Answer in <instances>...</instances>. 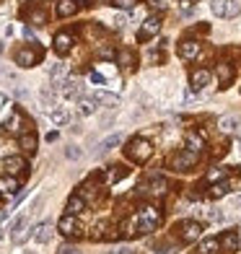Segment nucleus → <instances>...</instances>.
Returning a JSON list of instances; mask_svg holds the SVG:
<instances>
[{
	"instance_id": "1",
	"label": "nucleus",
	"mask_w": 241,
	"mask_h": 254,
	"mask_svg": "<svg viewBox=\"0 0 241 254\" xmlns=\"http://www.w3.org/2000/svg\"><path fill=\"white\" fill-rule=\"evenodd\" d=\"M135 218H137V234H151V231L158 226V221H161V213H158V207L145 205Z\"/></svg>"
},
{
	"instance_id": "2",
	"label": "nucleus",
	"mask_w": 241,
	"mask_h": 254,
	"mask_svg": "<svg viewBox=\"0 0 241 254\" xmlns=\"http://www.w3.org/2000/svg\"><path fill=\"white\" fill-rule=\"evenodd\" d=\"M127 156H130L132 161H137V164H145V161L153 156V145H151V140H145V137H135V140H130Z\"/></svg>"
},
{
	"instance_id": "3",
	"label": "nucleus",
	"mask_w": 241,
	"mask_h": 254,
	"mask_svg": "<svg viewBox=\"0 0 241 254\" xmlns=\"http://www.w3.org/2000/svg\"><path fill=\"white\" fill-rule=\"evenodd\" d=\"M210 10L221 18H236L241 13V3H236V0H213Z\"/></svg>"
},
{
	"instance_id": "4",
	"label": "nucleus",
	"mask_w": 241,
	"mask_h": 254,
	"mask_svg": "<svg viewBox=\"0 0 241 254\" xmlns=\"http://www.w3.org/2000/svg\"><path fill=\"white\" fill-rule=\"evenodd\" d=\"M194 164H197V153L187 151V148L171 156V169H177V171H187V169H192Z\"/></svg>"
},
{
	"instance_id": "5",
	"label": "nucleus",
	"mask_w": 241,
	"mask_h": 254,
	"mask_svg": "<svg viewBox=\"0 0 241 254\" xmlns=\"http://www.w3.org/2000/svg\"><path fill=\"white\" fill-rule=\"evenodd\" d=\"M55 88L60 91L65 99H78L80 94H83V86H80V80H75V78H62Z\"/></svg>"
},
{
	"instance_id": "6",
	"label": "nucleus",
	"mask_w": 241,
	"mask_h": 254,
	"mask_svg": "<svg viewBox=\"0 0 241 254\" xmlns=\"http://www.w3.org/2000/svg\"><path fill=\"white\" fill-rule=\"evenodd\" d=\"M158 31H161V18H158V16H148V18L143 21V26H140L137 39H140V42H148L151 37H156Z\"/></svg>"
},
{
	"instance_id": "7",
	"label": "nucleus",
	"mask_w": 241,
	"mask_h": 254,
	"mask_svg": "<svg viewBox=\"0 0 241 254\" xmlns=\"http://www.w3.org/2000/svg\"><path fill=\"white\" fill-rule=\"evenodd\" d=\"M181 241H200V236H202V226L197 223V221H184L181 223Z\"/></svg>"
},
{
	"instance_id": "8",
	"label": "nucleus",
	"mask_w": 241,
	"mask_h": 254,
	"mask_svg": "<svg viewBox=\"0 0 241 254\" xmlns=\"http://www.w3.org/2000/svg\"><path fill=\"white\" fill-rule=\"evenodd\" d=\"M122 140H124V135H122V132H112L109 137H104V140L96 145V156H104V153L114 151V148H117Z\"/></svg>"
},
{
	"instance_id": "9",
	"label": "nucleus",
	"mask_w": 241,
	"mask_h": 254,
	"mask_svg": "<svg viewBox=\"0 0 241 254\" xmlns=\"http://www.w3.org/2000/svg\"><path fill=\"white\" fill-rule=\"evenodd\" d=\"M31 236H34V241H37V244H50V239H52V223L44 221V223H39V226H34V228H31Z\"/></svg>"
},
{
	"instance_id": "10",
	"label": "nucleus",
	"mask_w": 241,
	"mask_h": 254,
	"mask_svg": "<svg viewBox=\"0 0 241 254\" xmlns=\"http://www.w3.org/2000/svg\"><path fill=\"white\" fill-rule=\"evenodd\" d=\"M39 57H42L39 50H18V52H16V65L31 67L34 63H39Z\"/></svg>"
},
{
	"instance_id": "11",
	"label": "nucleus",
	"mask_w": 241,
	"mask_h": 254,
	"mask_svg": "<svg viewBox=\"0 0 241 254\" xmlns=\"http://www.w3.org/2000/svg\"><path fill=\"white\" fill-rule=\"evenodd\" d=\"M57 228H60V234H65V236L80 234V226H78V221H75V215H62L60 223H57Z\"/></svg>"
},
{
	"instance_id": "12",
	"label": "nucleus",
	"mask_w": 241,
	"mask_h": 254,
	"mask_svg": "<svg viewBox=\"0 0 241 254\" xmlns=\"http://www.w3.org/2000/svg\"><path fill=\"white\" fill-rule=\"evenodd\" d=\"M179 55L184 57V60H194V57L200 55V42L197 39H184L179 44Z\"/></svg>"
},
{
	"instance_id": "13",
	"label": "nucleus",
	"mask_w": 241,
	"mask_h": 254,
	"mask_svg": "<svg viewBox=\"0 0 241 254\" xmlns=\"http://www.w3.org/2000/svg\"><path fill=\"white\" fill-rule=\"evenodd\" d=\"M208 83H210V73H208V70H202V67H200V70H192V73H189V86H192L194 91H202Z\"/></svg>"
},
{
	"instance_id": "14",
	"label": "nucleus",
	"mask_w": 241,
	"mask_h": 254,
	"mask_svg": "<svg viewBox=\"0 0 241 254\" xmlns=\"http://www.w3.org/2000/svg\"><path fill=\"white\" fill-rule=\"evenodd\" d=\"M221 132H228V135H241V120L234 117V114H228V117L221 120Z\"/></svg>"
},
{
	"instance_id": "15",
	"label": "nucleus",
	"mask_w": 241,
	"mask_h": 254,
	"mask_svg": "<svg viewBox=\"0 0 241 254\" xmlns=\"http://www.w3.org/2000/svg\"><path fill=\"white\" fill-rule=\"evenodd\" d=\"M5 171H8L10 177L24 174V171H26V161L21 158V156H10V158H5Z\"/></svg>"
},
{
	"instance_id": "16",
	"label": "nucleus",
	"mask_w": 241,
	"mask_h": 254,
	"mask_svg": "<svg viewBox=\"0 0 241 254\" xmlns=\"http://www.w3.org/2000/svg\"><path fill=\"white\" fill-rule=\"evenodd\" d=\"M39 101H42V107H44V109H50V112H52V109L57 107V104H55V101H57L55 86H44V88L39 91Z\"/></svg>"
},
{
	"instance_id": "17",
	"label": "nucleus",
	"mask_w": 241,
	"mask_h": 254,
	"mask_svg": "<svg viewBox=\"0 0 241 254\" xmlns=\"http://www.w3.org/2000/svg\"><path fill=\"white\" fill-rule=\"evenodd\" d=\"M218 241H221V249L228 252V254L239 249V234H236V231H226V234L218 239Z\"/></svg>"
},
{
	"instance_id": "18",
	"label": "nucleus",
	"mask_w": 241,
	"mask_h": 254,
	"mask_svg": "<svg viewBox=\"0 0 241 254\" xmlns=\"http://www.w3.org/2000/svg\"><path fill=\"white\" fill-rule=\"evenodd\" d=\"M18 192V179L16 177H3L0 179V194H3V197H13V194Z\"/></svg>"
},
{
	"instance_id": "19",
	"label": "nucleus",
	"mask_w": 241,
	"mask_h": 254,
	"mask_svg": "<svg viewBox=\"0 0 241 254\" xmlns=\"http://www.w3.org/2000/svg\"><path fill=\"white\" fill-rule=\"evenodd\" d=\"M78 10V0H57V16L67 18Z\"/></svg>"
},
{
	"instance_id": "20",
	"label": "nucleus",
	"mask_w": 241,
	"mask_h": 254,
	"mask_svg": "<svg viewBox=\"0 0 241 254\" xmlns=\"http://www.w3.org/2000/svg\"><path fill=\"white\" fill-rule=\"evenodd\" d=\"M26 221H29V213L24 210V213H21V215H16V218H13V223L8 226V231H10V236H13V241H16V239L21 236V231H24Z\"/></svg>"
},
{
	"instance_id": "21",
	"label": "nucleus",
	"mask_w": 241,
	"mask_h": 254,
	"mask_svg": "<svg viewBox=\"0 0 241 254\" xmlns=\"http://www.w3.org/2000/svg\"><path fill=\"white\" fill-rule=\"evenodd\" d=\"M218 80H221V86H228L234 80V67L228 65V63H218Z\"/></svg>"
},
{
	"instance_id": "22",
	"label": "nucleus",
	"mask_w": 241,
	"mask_h": 254,
	"mask_svg": "<svg viewBox=\"0 0 241 254\" xmlns=\"http://www.w3.org/2000/svg\"><path fill=\"white\" fill-rule=\"evenodd\" d=\"M73 47V39H70V34H57L55 37V50L60 52V55H67Z\"/></svg>"
},
{
	"instance_id": "23",
	"label": "nucleus",
	"mask_w": 241,
	"mask_h": 254,
	"mask_svg": "<svg viewBox=\"0 0 241 254\" xmlns=\"http://www.w3.org/2000/svg\"><path fill=\"white\" fill-rule=\"evenodd\" d=\"M83 207H86V200L80 197V194H73L70 200H67V215H78V213H83Z\"/></svg>"
},
{
	"instance_id": "24",
	"label": "nucleus",
	"mask_w": 241,
	"mask_h": 254,
	"mask_svg": "<svg viewBox=\"0 0 241 254\" xmlns=\"http://www.w3.org/2000/svg\"><path fill=\"white\" fill-rule=\"evenodd\" d=\"M202 145H205L202 135H197V132H189V135H187V151L200 153V151H202Z\"/></svg>"
},
{
	"instance_id": "25",
	"label": "nucleus",
	"mask_w": 241,
	"mask_h": 254,
	"mask_svg": "<svg viewBox=\"0 0 241 254\" xmlns=\"http://www.w3.org/2000/svg\"><path fill=\"white\" fill-rule=\"evenodd\" d=\"M18 145L24 148L26 153H34V151H37V135H31V132L29 135H21L18 137Z\"/></svg>"
},
{
	"instance_id": "26",
	"label": "nucleus",
	"mask_w": 241,
	"mask_h": 254,
	"mask_svg": "<svg viewBox=\"0 0 241 254\" xmlns=\"http://www.w3.org/2000/svg\"><path fill=\"white\" fill-rule=\"evenodd\" d=\"M94 99H96V104H107V107H117L120 104V99L114 94H107V91H96Z\"/></svg>"
},
{
	"instance_id": "27",
	"label": "nucleus",
	"mask_w": 241,
	"mask_h": 254,
	"mask_svg": "<svg viewBox=\"0 0 241 254\" xmlns=\"http://www.w3.org/2000/svg\"><path fill=\"white\" fill-rule=\"evenodd\" d=\"M143 190H148V192H153V194H166V190H169V182L166 179H153L151 184H148V187H143Z\"/></svg>"
},
{
	"instance_id": "28",
	"label": "nucleus",
	"mask_w": 241,
	"mask_h": 254,
	"mask_svg": "<svg viewBox=\"0 0 241 254\" xmlns=\"http://www.w3.org/2000/svg\"><path fill=\"white\" fill-rule=\"evenodd\" d=\"M50 120H52L55 125H65L67 120H70V114H67V109H62V107H55V109L50 112Z\"/></svg>"
},
{
	"instance_id": "29",
	"label": "nucleus",
	"mask_w": 241,
	"mask_h": 254,
	"mask_svg": "<svg viewBox=\"0 0 241 254\" xmlns=\"http://www.w3.org/2000/svg\"><path fill=\"white\" fill-rule=\"evenodd\" d=\"M228 190H231V182H218L210 187V197H223V194H228Z\"/></svg>"
},
{
	"instance_id": "30",
	"label": "nucleus",
	"mask_w": 241,
	"mask_h": 254,
	"mask_svg": "<svg viewBox=\"0 0 241 254\" xmlns=\"http://www.w3.org/2000/svg\"><path fill=\"white\" fill-rule=\"evenodd\" d=\"M78 109H80V114H86V117H88V114H94V112L99 109V107H96V99H94V96H91V99H80Z\"/></svg>"
},
{
	"instance_id": "31",
	"label": "nucleus",
	"mask_w": 241,
	"mask_h": 254,
	"mask_svg": "<svg viewBox=\"0 0 241 254\" xmlns=\"http://www.w3.org/2000/svg\"><path fill=\"white\" fill-rule=\"evenodd\" d=\"M218 249H221V241L218 239H205L200 244V254H215Z\"/></svg>"
},
{
	"instance_id": "32",
	"label": "nucleus",
	"mask_w": 241,
	"mask_h": 254,
	"mask_svg": "<svg viewBox=\"0 0 241 254\" xmlns=\"http://www.w3.org/2000/svg\"><path fill=\"white\" fill-rule=\"evenodd\" d=\"M117 63H120L122 67H132V63H135V55H132L130 50H120V52H117Z\"/></svg>"
},
{
	"instance_id": "33",
	"label": "nucleus",
	"mask_w": 241,
	"mask_h": 254,
	"mask_svg": "<svg viewBox=\"0 0 241 254\" xmlns=\"http://www.w3.org/2000/svg\"><path fill=\"white\" fill-rule=\"evenodd\" d=\"M50 78L55 80V86L60 83V80L65 78V65H60V63H55V65L50 67Z\"/></svg>"
},
{
	"instance_id": "34",
	"label": "nucleus",
	"mask_w": 241,
	"mask_h": 254,
	"mask_svg": "<svg viewBox=\"0 0 241 254\" xmlns=\"http://www.w3.org/2000/svg\"><path fill=\"white\" fill-rule=\"evenodd\" d=\"M226 174H228V169H223V166H218V169L208 171V182L218 184V182H223V179H226Z\"/></svg>"
},
{
	"instance_id": "35",
	"label": "nucleus",
	"mask_w": 241,
	"mask_h": 254,
	"mask_svg": "<svg viewBox=\"0 0 241 254\" xmlns=\"http://www.w3.org/2000/svg\"><path fill=\"white\" fill-rule=\"evenodd\" d=\"M194 10V0H179V13L181 16H189Z\"/></svg>"
},
{
	"instance_id": "36",
	"label": "nucleus",
	"mask_w": 241,
	"mask_h": 254,
	"mask_svg": "<svg viewBox=\"0 0 241 254\" xmlns=\"http://www.w3.org/2000/svg\"><path fill=\"white\" fill-rule=\"evenodd\" d=\"M65 156L70 158V161H78L80 156H83V151H80V148H75V145H70V148H67V151H65Z\"/></svg>"
},
{
	"instance_id": "37",
	"label": "nucleus",
	"mask_w": 241,
	"mask_h": 254,
	"mask_svg": "<svg viewBox=\"0 0 241 254\" xmlns=\"http://www.w3.org/2000/svg\"><path fill=\"white\" fill-rule=\"evenodd\" d=\"M18 125H21V114H13V117L8 120V130L10 132H18Z\"/></svg>"
},
{
	"instance_id": "38",
	"label": "nucleus",
	"mask_w": 241,
	"mask_h": 254,
	"mask_svg": "<svg viewBox=\"0 0 241 254\" xmlns=\"http://www.w3.org/2000/svg\"><path fill=\"white\" fill-rule=\"evenodd\" d=\"M210 221L213 223H223L226 221V213L223 210H210Z\"/></svg>"
},
{
	"instance_id": "39",
	"label": "nucleus",
	"mask_w": 241,
	"mask_h": 254,
	"mask_svg": "<svg viewBox=\"0 0 241 254\" xmlns=\"http://www.w3.org/2000/svg\"><path fill=\"white\" fill-rule=\"evenodd\" d=\"M114 5L122 8V10H130V8L135 5V0H114Z\"/></svg>"
},
{
	"instance_id": "40",
	"label": "nucleus",
	"mask_w": 241,
	"mask_h": 254,
	"mask_svg": "<svg viewBox=\"0 0 241 254\" xmlns=\"http://www.w3.org/2000/svg\"><path fill=\"white\" fill-rule=\"evenodd\" d=\"M31 21H34V24H44V10H34Z\"/></svg>"
},
{
	"instance_id": "41",
	"label": "nucleus",
	"mask_w": 241,
	"mask_h": 254,
	"mask_svg": "<svg viewBox=\"0 0 241 254\" xmlns=\"http://www.w3.org/2000/svg\"><path fill=\"white\" fill-rule=\"evenodd\" d=\"M88 80H91V83H99V86H101V83H104V75H101V73H96V70H94V73L88 75Z\"/></svg>"
},
{
	"instance_id": "42",
	"label": "nucleus",
	"mask_w": 241,
	"mask_h": 254,
	"mask_svg": "<svg viewBox=\"0 0 241 254\" xmlns=\"http://www.w3.org/2000/svg\"><path fill=\"white\" fill-rule=\"evenodd\" d=\"M124 174H127V169H122V166H120V171H112L109 179H112V182H117V179H122Z\"/></svg>"
},
{
	"instance_id": "43",
	"label": "nucleus",
	"mask_w": 241,
	"mask_h": 254,
	"mask_svg": "<svg viewBox=\"0 0 241 254\" xmlns=\"http://www.w3.org/2000/svg\"><path fill=\"white\" fill-rule=\"evenodd\" d=\"M107 254H130V247H114V249H109Z\"/></svg>"
},
{
	"instance_id": "44",
	"label": "nucleus",
	"mask_w": 241,
	"mask_h": 254,
	"mask_svg": "<svg viewBox=\"0 0 241 254\" xmlns=\"http://www.w3.org/2000/svg\"><path fill=\"white\" fill-rule=\"evenodd\" d=\"M112 24L117 26V29H122V26H124V16H114V21H112Z\"/></svg>"
},
{
	"instance_id": "45",
	"label": "nucleus",
	"mask_w": 241,
	"mask_h": 254,
	"mask_svg": "<svg viewBox=\"0 0 241 254\" xmlns=\"http://www.w3.org/2000/svg\"><path fill=\"white\" fill-rule=\"evenodd\" d=\"M151 8H158V10H164V8H166V3H164V0H151Z\"/></svg>"
},
{
	"instance_id": "46",
	"label": "nucleus",
	"mask_w": 241,
	"mask_h": 254,
	"mask_svg": "<svg viewBox=\"0 0 241 254\" xmlns=\"http://www.w3.org/2000/svg\"><path fill=\"white\" fill-rule=\"evenodd\" d=\"M60 254H80V252H78L75 247H62V249H60Z\"/></svg>"
},
{
	"instance_id": "47",
	"label": "nucleus",
	"mask_w": 241,
	"mask_h": 254,
	"mask_svg": "<svg viewBox=\"0 0 241 254\" xmlns=\"http://www.w3.org/2000/svg\"><path fill=\"white\" fill-rule=\"evenodd\" d=\"M24 34H26V39H37V34H34V31H31V29H29V26H26V29H24Z\"/></svg>"
},
{
	"instance_id": "48",
	"label": "nucleus",
	"mask_w": 241,
	"mask_h": 254,
	"mask_svg": "<svg viewBox=\"0 0 241 254\" xmlns=\"http://www.w3.org/2000/svg\"><path fill=\"white\" fill-rule=\"evenodd\" d=\"M5 75V70H3V65H0V78H3Z\"/></svg>"
},
{
	"instance_id": "49",
	"label": "nucleus",
	"mask_w": 241,
	"mask_h": 254,
	"mask_svg": "<svg viewBox=\"0 0 241 254\" xmlns=\"http://www.w3.org/2000/svg\"><path fill=\"white\" fill-rule=\"evenodd\" d=\"M0 52H3V39H0Z\"/></svg>"
},
{
	"instance_id": "50",
	"label": "nucleus",
	"mask_w": 241,
	"mask_h": 254,
	"mask_svg": "<svg viewBox=\"0 0 241 254\" xmlns=\"http://www.w3.org/2000/svg\"><path fill=\"white\" fill-rule=\"evenodd\" d=\"M0 239H3V228H0Z\"/></svg>"
},
{
	"instance_id": "51",
	"label": "nucleus",
	"mask_w": 241,
	"mask_h": 254,
	"mask_svg": "<svg viewBox=\"0 0 241 254\" xmlns=\"http://www.w3.org/2000/svg\"><path fill=\"white\" fill-rule=\"evenodd\" d=\"M26 254H34V252H26Z\"/></svg>"
}]
</instances>
